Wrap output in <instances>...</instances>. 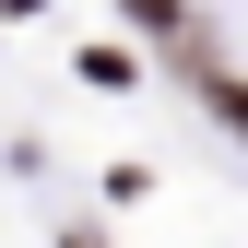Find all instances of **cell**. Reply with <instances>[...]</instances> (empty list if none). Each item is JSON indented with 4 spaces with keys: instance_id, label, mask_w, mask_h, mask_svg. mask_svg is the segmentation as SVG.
Here are the masks:
<instances>
[{
    "instance_id": "cell-1",
    "label": "cell",
    "mask_w": 248,
    "mask_h": 248,
    "mask_svg": "<svg viewBox=\"0 0 248 248\" xmlns=\"http://www.w3.org/2000/svg\"><path fill=\"white\" fill-rule=\"evenodd\" d=\"M118 12H142V24H154V36H166V24H177V0H118Z\"/></svg>"
},
{
    "instance_id": "cell-2",
    "label": "cell",
    "mask_w": 248,
    "mask_h": 248,
    "mask_svg": "<svg viewBox=\"0 0 248 248\" xmlns=\"http://www.w3.org/2000/svg\"><path fill=\"white\" fill-rule=\"evenodd\" d=\"M0 12H47V0H0Z\"/></svg>"
},
{
    "instance_id": "cell-3",
    "label": "cell",
    "mask_w": 248,
    "mask_h": 248,
    "mask_svg": "<svg viewBox=\"0 0 248 248\" xmlns=\"http://www.w3.org/2000/svg\"><path fill=\"white\" fill-rule=\"evenodd\" d=\"M71 248H95V236H71Z\"/></svg>"
}]
</instances>
